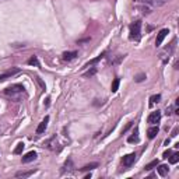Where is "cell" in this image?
<instances>
[{
    "label": "cell",
    "mask_w": 179,
    "mask_h": 179,
    "mask_svg": "<svg viewBox=\"0 0 179 179\" xmlns=\"http://www.w3.org/2000/svg\"><path fill=\"white\" fill-rule=\"evenodd\" d=\"M158 126H153V128H150L147 130V136H148V139H154L157 134H158Z\"/></svg>",
    "instance_id": "10"
},
{
    "label": "cell",
    "mask_w": 179,
    "mask_h": 179,
    "mask_svg": "<svg viewBox=\"0 0 179 179\" xmlns=\"http://www.w3.org/2000/svg\"><path fill=\"white\" fill-rule=\"evenodd\" d=\"M34 160H37V153L35 151H30V153H27L23 157V164H28V162H31Z\"/></svg>",
    "instance_id": "8"
},
{
    "label": "cell",
    "mask_w": 179,
    "mask_h": 179,
    "mask_svg": "<svg viewBox=\"0 0 179 179\" xmlns=\"http://www.w3.org/2000/svg\"><path fill=\"white\" fill-rule=\"evenodd\" d=\"M20 73V69H11V70L6 71V73H3V74H0V81H4L7 78H11L14 74H17Z\"/></svg>",
    "instance_id": "6"
},
{
    "label": "cell",
    "mask_w": 179,
    "mask_h": 179,
    "mask_svg": "<svg viewBox=\"0 0 179 179\" xmlns=\"http://www.w3.org/2000/svg\"><path fill=\"white\" fill-rule=\"evenodd\" d=\"M160 99H161V95H160V94H157V95H153L151 98H150V106H153L155 102H160Z\"/></svg>",
    "instance_id": "18"
},
{
    "label": "cell",
    "mask_w": 179,
    "mask_h": 179,
    "mask_svg": "<svg viewBox=\"0 0 179 179\" xmlns=\"http://www.w3.org/2000/svg\"><path fill=\"white\" fill-rule=\"evenodd\" d=\"M168 34H169V30H168V28H164V30H161V31L158 32V35H157V39H155V46H160Z\"/></svg>",
    "instance_id": "5"
},
{
    "label": "cell",
    "mask_w": 179,
    "mask_h": 179,
    "mask_svg": "<svg viewBox=\"0 0 179 179\" xmlns=\"http://www.w3.org/2000/svg\"><path fill=\"white\" fill-rule=\"evenodd\" d=\"M158 168H157V172L160 173L161 176H165L166 173H168V171H169V168H168V165H160V164H158Z\"/></svg>",
    "instance_id": "11"
},
{
    "label": "cell",
    "mask_w": 179,
    "mask_h": 179,
    "mask_svg": "<svg viewBox=\"0 0 179 179\" xmlns=\"http://www.w3.org/2000/svg\"><path fill=\"white\" fill-rule=\"evenodd\" d=\"M97 73V69H92V70H90V71H87L85 74H84V77H91V76H94Z\"/></svg>",
    "instance_id": "24"
},
{
    "label": "cell",
    "mask_w": 179,
    "mask_h": 179,
    "mask_svg": "<svg viewBox=\"0 0 179 179\" xmlns=\"http://www.w3.org/2000/svg\"><path fill=\"white\" fill-rule=\"evenodd\" d=\"M98 166V164L97 162H92V164H90V165H85L81 168V171H90V169H94V168H97Z\"/></svg>",
    "instance_id": "21"
},
{
    "label": "cell",
    "mask_w": 179,
    "mask_h": 179,
    "mask_svg": "<svg viewBox=\"0 0 179 179\" xmlns=\"http://www.w3.org/2000/svg\"><path fill=\"white\" fill-rule=\"evenodd\" d=\"M140 30H141V23L140 21H134L130 25V39L132 41H139L140 39Z\"/></svg>",
    "instance_id": "2"
},
{
    "label": "cell",
    "mask_w": 179,
    "mask_h": 179,
    "mask_svg": "<svg viewBox=\"0 0 179 179\" xmlns=\"http://www.w3.org/2000/svg\"><path fill=\"white\" fill-rule=\"evenodd\" d=\"M132 125H133L132 122H130V123H128V126H126V128H125V129H123V130H122V134H123V133H126V132H128L129 129L132 128Z\"/></svg>",
    "instance_id": "25"
},
{
    "label": "cell",
    "mask_w": 179,
    "mask_h": 179,
    "mask_svg": "<svg viewBox=\"0 0 179 179\" xmlns=\"http://www.w3.org/2000/svg\"><path fill=\"white\" fill-rule=\"evenodd\" d=\"M48 123H49V116H45V119L41 123H39V126L37 128V133L38 134H42L46 130V128H48Z\"/></svg>",
    "instance_id": "7"
},
{
    "label": "cell",
    "mask_w": 179,
    "mask_h": 179,
    "mask_svg": "<svg viewBox=\"0 0 179 179\" xmlns=\"http://www.w3.org/2000/svg\"><path fill=\"white\" fill-rule=\"evenodd\" d=\"M104 56H105V53H101V55H99V56H97L95 59H92V60H90L88 63L85 64V67H90V66H92V64H95V63H98V62H99V60H101V59L104 58Z\"/></svg>",
    "instance_id": "14"
},
{
    "label": "cell",
    "mask_w": 179,
    "mask_h": 179,
    "mask_svg": "<svg viewBox=\"0 0 179 179\" xmlns=\"http://www.w3.org/2000/svg\"><path fill=\"white\" fill-rule=\"evenodd\" d=\"M165 1L166 0H151V3H153L154 6H162Z\"/></svg>",
    "instance_id": "23"
},
{
    "label": "cell",
    "mask_w": 179,
    "mask_h": 179,
    "mask_svg": "<svg viewBox=\"0 0 179 179\" xmlns=\"http://www.w3.org/2000/svg\"><path fill=\"white\" fill-rule=\"evenodd\" d=\"M77 56V52L73 51V52H64L63 55H62V58H63L64 62H70V60H73V59H76Z\"/></svg>",
    "instance_id": "9"
},
{
    "label": "cell",
    "mask_w": 179,
    "mask_h": 179,
    "mask_svg": "<svg viewBox=\"0 0 179 179\" xmlns=\"http://www.w3.org/2000/svg\"><path fill=\"white\" fill-rule=\"evenodd\" d=\"M171 154H172V151H171V150H168V151H165V153H164V158H168V157H169Z\"/></svg>",
    "instance_id": "26"
},
{
    "label": "cell",
    "mask_w": 179,
    "mask_h": 179,
    "mask_svg": "<svg viewBox=\"0 0 179 179\" xmlns=\"http://www.w3.org/2000/svg\"><path fill=\"white\" fill-rule=\"evenodd\" d=\"M34 172H35V171H25V172H23V171H21V172L16 173V176H17V178H28V176L34 175Z\"/></svg>",
    "instance_id": "13"
},
{
    "label": "cell",
    "mask_w": 179,
    "mask_h": 179,
    "mask_svg": "<svg viewBox=\"0 0 179 179\" xmlns=\"http://www.w3.org/2000/svg\"><path fill=\"white\" fill-rule=\"evenodd\" d=\"M24 91H25L24 85H21V84H14V85H11V87H7V88L4 90V94H6L7 97H11V98H14V99H18L20 95H21Z\"/></svg>",
    "instance_id": "1"
},
{
    "label": "cell",
    "mask_w": 179,
    "mask_h": 179,
    "mask_svg": "<svg viewBox=\"0 0 179 179\" xmlns=\"http://www.w3.org/2000/svg\"><path fill=\"white\" fill-rule=\"evenodd\" d=\"M28 64H30V66H39V62H38V59H37V56H32V58L28 60Z\"/></svg>",
    "instance_id": "22"
},
{
    "label": "cell",
    "mask_w": 179,
    "mask_h": 179,
    "mask_svg": "<svg viewBox=\"0 0 179 179\" xmlns=\"http://www.w3.org/2000/svg\"><path fill=\"white\" fill-rule=\"evenodd\" d=\"M88 41H90V38H87V39H81V41H78L77 44L80 45V44H84V42H88Z\"/></svg>",
    "instance_id": "27"
},
{
    "label": "cell",
    "mask_w": 179,
    "mask_h": 179,
    "mask_svg": "<svg viewBox=\"0 0 179 179\" xmlns=\"http://www.w3.org/2000/svg\"><path fill=\"white\" fill-rule=\"evenodd\" d=\"M134 161H136V154L130 153V154H128V155H125V157H123L122 164H123V166H132Z\"/></svg>",
    "instance_id": "4"
},
{
    "label": "cell",
    "mask_w": 179,
    "mask_h": 179,
    "mask_svg": "<svg viewBox=\"0 0 179 179\" xmlns=\"http://www.w3.org/2000/svg\"><path fill=\"white\" fill-rule=\"evenodd\" d=\"M161 121V112L160 111H155V112H151L147 118V122L150 125H157L158 122Z\"/></svg>",
    "instance_id": "3"
},
{
    "label": "cell",
    "mask_w": 179,
    "mask_h": 179,
    "mask_svg": "<svg viewBox=\"0 0 179 179\" xmlns=\"http://www.w3.org/2000/svg\"><path fill=\"white\" fill-rule=\"evenodd\" d=\"M119 84H121V80H119V78H115V80H113V83H112V87H111L112 92H116V91H118V88H119Z\"/></svg>",
    "instance_id": "17"
},
{
    "label": "cell",
    "mask_w": 179,
    "mask_h": 179,
    "mask_svg": "<svg viewBox=\"0 0 179 179\" xmlns=\"http://www.w3.org/2000/svg\"><path fill=\"white\" fill-rule=\"evenodd\" d=\"M139 141H140V139H139V130L134 129L133 136H130L128 139V143H139Z\"/></svg>",
    "instance_id": "12"
},
{
    "label": "cell",
    "mask_w": 179,
    "mask_h": 179,
    "mask_svg": "<svg viewBox=\"0 0 179 179\" xmlns=\"http://www.w3.org/2000/svg\"><path fill=\"white\" fill-rule=\"evenodd\" d=\"M158 164H160V162H158V160H154V161H151L150 164H147V165H146V169H147V171H150V169H153L154 166H157Z\"/></svg>",
    "instance_id": "20"
},
{
    "label": "cell",
    "mask_w": 179,
    "mask_h": 179,
    "mask_svg": "<svg viewBox=\"0 0 179 179\" xmlns=\"http://www.w3.org/2000/svg\"><path fill=\"white\" fill-rule=\"evenodd\" d=\"M146 78H147V76H146V73H140V74L134 76V81H136V83H141V81H144Z\"/></svg>",
    "instance_id": "16"
},
{
    "label": "cell",
    "mask_w": 179,
    "mask_h": 179,
    "mask_svg": "<svg viewBox=\"0 0 179 179\" xmlns=\"http://www.w3.org/2000/svg\"><path fill=\"white\" fill-rule=\"evenodd\" d=\"M168 158H169V162H171V164H176L179 161V153H172Z\"/></svg>",
    "instance_id": "15"
},
{
    "label": "cell",
    "mask_w": 179,
    "mask_h": 179,
    "mask_svg": "<svg viewBox=\"0 0 179 179\" xmlns=\"http://www.w3.org/2000/svg\"><path fill=\"white\" fill-rule=\"evenodd\" d=\"M23 150H24V143H18L17 147L14 148V154H21Z\"/></svg>",
    "instance_id": "19"
}]
</instances>
